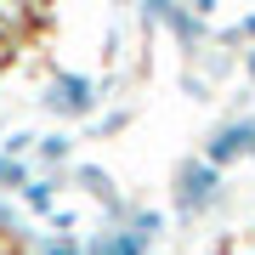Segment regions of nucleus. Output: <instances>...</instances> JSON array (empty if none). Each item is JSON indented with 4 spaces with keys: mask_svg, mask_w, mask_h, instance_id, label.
<instances>
[{
    "mask_svg": "<svg viewBox=\"0 0 255 255\" xmlns=\"http://www.w3.org/2000/svg\"><path fill=\"white\" fill-rule=\"evenodd\" d=\"M221 199V170L210 164L204 153L199 159H182L176 164V204L187 210V216H199V210H210Z\"/></svg>",
    "mask_w": 255,
    "mask_h": 255,
    "instance_id": "1",
    "label": "nucleus"
},
{
    "mask_svg": "<svg viewBox=\"0 0 255 255\" xmlns=\"http://www.w3.org/2000/svg\"><path fill=\"white\" fill-rule=\"evenodd\" d=\"M250 153H255V119H233V125H221L216 136L204 142V159L216 164V170L233 164V159H250Z\"/></svg>",
    "mask_w": 255,
    "mask_h": 255,
    "instance_id": "2",
    "label": "nucleus"
},
{
    "mask_svg": "<svg viewBox=\"0 0 255 255\" xmlns=\"http://www.w3.org/2000/svg\"><path fill=\"white\" fill-rule=\"evenodd\" d=\"M51 114H91V80L85 74H57L51 91H46Z\"/></svg>",
    "mask_w": 255,
    "mask_h": 255,
    "instance_id": "3",
    "label": "nucleus"
},
{
    "mask_svg": "<svg viewBox=\"0 0 255 255\" xmlns=\"http://www.w3.org/2000/svg\"><path fill=\"white\" fill-rule=\"evenodd\" d=\"M147 17H159L164 28H170L182 46H193V40H204V23H210V6H199V11H187V6H153Z\"/></svg>",
    "mask_w": 255,
    "mask_h": 255,
    "instance_id": "4",
    "label": "nucleus"
},
{
    "mask_svg": "<svg viewBox=\"0 0 255 255\" xmlns=\"http://www.w3.org/2000/svg\"><path fill=\"white\" fill-rule=\"evenodd\" d=\"M142 244H147V238H136L130 227H119V233H108V238H102L91 255H142Z\"/></svg>",
    "mask_w": 255,
    "mask_h": 255,
    "instance_id": "5",
    "label": "nucleus"
},
{
    "mask_svg": "<svg viewBox=\"0 0 255 255\" xmlns=\"http://www.w3.org/2000/svg\"><path fill=\"white\" fill-rule=\"evenodd\" d=\"M80 182H85V187H91V193H97V199H102V204H114V210H119V193H114V182H108V176H102V170H97V164H85V170H80Z\"/></svg>",
    "mask_w": 255,
    "mask_h": 255,
    "instance_id": "6",
    "label": "nucleus"
},
{
    "mask_svg": "<svg viewBox=\"0 0 255 255\" xmlns=\"http://www.w3.org/2000/svg\"><path fill=\"white\" fill-rule=\"evenodd\" d=\"M40 142H46V147H40L46 159H68V136H63V130H57V136H40Z\"/></svg>",
    "mask_w": 255,
    "mask_h": 255,
    "instance_id": "7",
    "label": "nucleus"
},
{
    "mask_svg": "<svg viewBox=\"0 0 255 255\" xmlns=\"http://www.w3.org/2000/svg\"><path fill=\"white\" fill-rule=\"evenodd\" d=\"M28 204L46 210V204H51V182H34V187H28Z\"/></svg>",
    "mask_w": 255,
    "mask_h": 255,
    "instance_id": "8",
    "label": "nucleus"
},
{
    "mask_svg": "<svg viewBox=\"0 0 255 255\" xmlns=\"http://www.w3.org/2000/svg\"><path fill=\"white\" fill-rule=\"evenodd\" d=\"M244 68H250V80H255V51H250V57H244Z\"/></svg>",
    "mask_w": 255,
    "mask_h": 255,
    "instance_id": "9",
    "label": "nucleus"
}]
</instances>
